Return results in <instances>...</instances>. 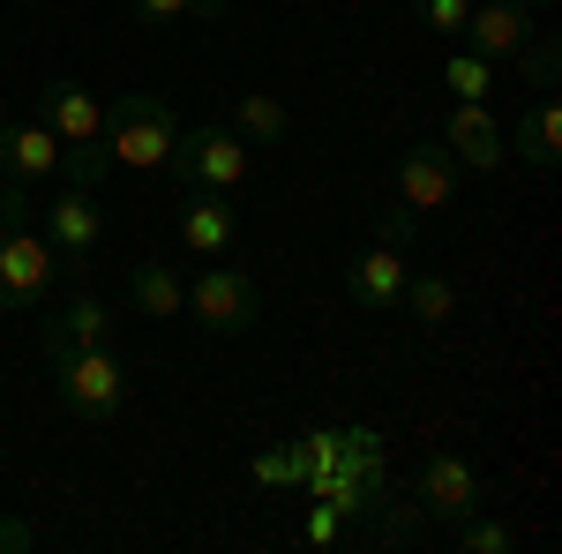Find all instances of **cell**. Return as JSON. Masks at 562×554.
<instances>
[{
	"instance_id": "obj_23",
	"label": "cell",
	"mask_w": 562,
	"mask_h": 554,
	"mask_svg": "<svg viewBox=\"0 0 562 554\" xmlns=\"http://www.w3.org/2000/svg\"><path fill=\"white\" fill-rule=\"evenodd\" d=\"M307 479V450L293 442V450H262L256 457V487H301Z\"/></svg>"
},
{
	"instance_id": "obj_31",
	"label": "cell",
	"mask_w": 562,
	"mask_h": 554,
	"mask_svg": "<svg viewBox=\"0 0 562 554\" xmlns=\"http://www.w3.org/2000/svg\"><path fill=\"white\" fill-rule=\"evenodd\" d=\"M217 8H225V0H195V15H217Z\"/></svg>"
},
{
	"instance_id": "obj_10",
	"label": "cell",
	"mask_w": 562,
	"mask_h": 554,
	"mask_svg": "<svg viewBox=\"0 0 562 554\" xmlns=\"http://www.w3.org/2000/svg\"><path fill=\"white\" fill-rule=\"evenodd\" d=\"M113 330H121V323H113V307L98 293H68L53 307V323L38 330V352L45 360H53V352H90V344H113Z\"/></svg>"
},
{
	"instance_id": "obj_19",
	"label": "cell",
	"mask_w": 562,
	"mask_h": 554,
	"mask_svg": "<svg viewBox=\"0 0 562 554\" xmlns=\"http://www.w3.org/2000/svg\"><path fill=\"white\" fill-rule=\"evenodd\" d=\"M233 135H240L248 150H256V143H285V135H293V113H285L270 90H248V98L233 105Z\"/></svg>"
},
{
	"instance_id": "obj_13",
	"label": "cell",
	"mask_w": 562,
	"mask_h": 554,
	"mask_svg": "<svg viewBox=\"0 0 562 554\" xmlns=\"http://www.w3.org/2000/svg\"><path fill=\"white\" fill-rule=\"evenodd\" d=\"M458 38L487 53V60H518L525 45H532V15H525L518 0H473V15H465V31Z\"/></svg>"
},
{
	"instance_id": "obj_26",
	"label": "cell",
	"mask_w": 562,
	"mask_h": 554,
	"mask_svg": "<svg viewBox=\"0 0 562 554\" xmlns=\"http://www.w3.org/2000/svg\"><path fill=\"white\" fill-rule=\"evenodd\" d=\"M135 23H150V31H166V23H188L195 15V0H128Z\"/></svg>"
},
{
	"instance_id": "obj_2",
	"label": "cell",
	"mask_w": 562,
	"mask_h": 554,
	"mask_svg": "<svg viewBox=\"0 0 562 554\" xmlns=\"http://www.w3.org/2000/svg\"><path fill=\"white\" fill-rule=\"evenodd\" d=\"M45 368H53L60 405H68L83 427L121 420V405H128V368L113 360V344H90V352H53Z\"/></svg>"
},
{
	"instance_id": "obj_14",
	"label": "cell",
	"mask_w": 562,
	"mask_h": 554,
	"mask_svg": "<svg viewBox=\"0 0 562 554\" xmlns=\"http://www.w3.org/2000/svg\"><path fill=\"white\" fill-rule=\"evenodd\" d=\"M233 233H240L233 203L211 195V188H188V203H180V248H188V256H203V262H217L225 248H233Z\"/></svg>"
},
{
	"instance_id": "obj_32",
	"label": "cell",
	"mask_w": 562,
	"mask_h": 554,
	"mask_svg": "<svg viewBox=\"0 0 562 554\" xmlns=\"http://www.w3.org/2000/svg\"><path fill=\"white\" fill-rule=\"evenodd\" d=\"M0 128H8V98H0Z\"/></svg>"
},
{
	"instance_id": "obj_18",
	"label": "cell",
	"mask_w": 562,
	"mask_h": 554,
	"mask_svg": "<svg viewBox=\"0 0 562 554\" xmlns=\"http://www.w3.org/2000/svg\"><path fill=\"white\" fill-rule=\"evenodd\" d=\"M397 307H405L420 330H442V323L458 315V285H450V278H435V270H405V293H397Z\"/></svg>"
},
{
	"instance_id": "obj_15",
	"label": "cell",
	"mask_w": 562,
	"mask_h": 554,
	"mask_svg": "<svg viewBox=\"0 0 562 554\" xmlns=\"http://www.w3.org/2000/svg\"><path fill=\"white\" fill-rule=\"evenodd\" d=\"M0 172H8V180H23V188L53 180V172H60V135L45 128V121L0 128Z\"/></svg>"
},
{
	"instance_id": "obj_17",
	"label": "cell",
	"mask_w": 562,
	"mask_h": 554,
	"mask_svg": "<svg viewBox=\"0 0 562 554\" xmlns=\"http://www.w3.org/2000/svg\"><path fill=\"white\" fill-rule=\"evenodd\" d=\"M128 299L150 315V323H173L180 307H188V278H180L173 262L150 256V262H135V270H128Z\"/></svg>"
},
{
	"instance_id": "obj_3",
	"label": "cell",
	"mask_w": 562,
	"mask_h": 554,
	"mask_svg": "<svg viewBox=\"0 0 562 554\" xmlns=\"http://www.w3.org/2000/svg\"><path fill=\"white\" fill-rule=\"evenodd\" d=\"M188 315L211 330V338H248L262 323V285L233 262H211L203 278H188Z\"/></svg>"
},
{
	"instance_id": "obj_20",
	"label": "cell",
	"mask_w": 562,
	"mask_h": 554,
	"mask_svg": "<svg viewBox=\"0 0 562 554\" xmlns=\"http://www.w3.org/2000/svg\"><path fill=\"white\" fill-rule=\"evenodd\" d=\"M442 83H450V98H487V90H495V60L473 53V45H458V53L442 60Z\"/></svg>"
},
{
	"instance_id": "obj_21",
	"label": "cell",
	"mask_w": 562,
	"mask_h": 554,
	"mask_svg": "<svg viewBox=\"0 0 562 554\" xmlns=\"http://www.w3.org/2000/svg\"><path fill=\"white\" fill-rule=\"evenodd\" d=\"M60 172H68V188H98L113 172V150L105 143H60Z\"/></svg>"
},
{
	"instance_id": "obj_5",
	"label": "cell",
	"mask_w": 562,
	"mask_h": 554,
	"mask_svg": "<svg viewBox=\"0 0 562 554\" xmlns=\"http://www.w3.org/2000/svg\"><path fill=\"white\" fill-rule=\"evenodd\" d=\"M166 166L188 180V188H211V195H233L240 180H248V143L233 128H180V143H173V158Z\"/></svg>"
},
{
	"instance_id": "obj_24",
	"label": "cell",
	"mask_w": 562,
	"mask_h": 554,
	"mask_svg": "<svg viewBox=\"0 0 562 554\" xmlns=\"http://www.w3.org/2000/svg\"><path fill=\"white\" fill-rule=\"evenodd\" d=\"M338 532H346V510L315 495V502H307V517H301V540H307V547H338Z\"/></svg>"
},
{
	"instance_id": "obj_22",
	"label": "cell",
	"mask_w": 562,
	"mask_h": 554,
	"mask_svg": "<svg viewBox=\"0 0 562 554\" xmlns=\"http://www.w3.org/2000/svg\"><path fill=\"white\" fill-rule=\"evenodd\" d=\"M450 532H458V547L465 554H510L518 547V532H510V524H495V517H465V524H450Z\"/></svg>"
},
{
	"instance_id": "obj_11",
	"label": "cell",
	"mask_w": 562,
	"mask_h": 554,
	"mask_svg": "<svg viewBox=\"0 0 562 554\" xmlns=\"http://www.w3.org/2000/svg\"><path fill=\"white\" fill-rule=\"evenodd\" d=\"M405 248H368V256H352L346 262V299L360 307V315H397V293H405Z\"/></svg>"
},
{
	"instance_id": "obj_12",
	"label": "cell",
	"mask_w": 562,
	"mask_h": 554,
	"mask_svg": "<svg viewBox=\"0 0 562 554\" xmlns=\"http://www.w3.org/2000/svg\"><path fill=\"white\" fill-rule=\"evenodd\" d=\"M38 121L60 135V143H105V105H98L83 83H68V76L38 83Z\"/></svg>"
},
{
	"instance_id": "obj_1",
	"label": "cell",
	"mask_w": 562,
	"mask_h": 554,
	"mask_svg": "<svg viewBox=\"0 0 562 554\" xmlns=\"http://www.w3.org/2000/svg\"><path fill=\"white\" fill-rule=\"evenodd\" d=\"M180 143V121L166 98H150V90H128V98H113L105 105V150H113V166L128 172H158L173 158Z\"/></svg>"
},
{
	"instance_id": "obj_30",
	"label": "cell",
	"mask_w": 562,
	"mask_h": 554,
	"mask_svg": "<svg viewBox=\"0 0 562 554\" xmlns=\"http://www.w3.org/2000/svg\"><path fill=\"white\" fill-rule=\"evenodd\" d=\"M518 8H525V15H548V8H555V0H518Z\"/></svg>"
},
{
	"instance_id": "obj_16",
	"label": "cell",
	"mask_w": 562,
	"mask_h": 554,
	"mask_svg": "<svg viewBox=\"0 0 562 554\" xmlns=\"http://www.w3.org/2000/svg\"><path fill=\"white\" fill-rule=\"evenodd\" d=\"M510 150H518L532 172H548L562 158V113H555V90H532V105L518 113V128L503 135Z\"/></svg>"
},
{
	"instance_id": "obj_8",
	"label": "cell",
	"mask_w": 562,
	"mask_h": 554,
	"mask_svg": "<svg viewBox=\"0 0 562 554\" xmlns=\"http://www.w3.org/2000/svg\"><path fill=\"white\" fill-rule=\"evenodd\" d=\"M390 188H397V203H405L413 217H428V211H442V203L458 195V158H450L442 143H405Z\"/></svg>"
},
{
	"instance_id": "obj_29",
	"label": "cell",
	"mask_w": 562,
	"mask_h": 554,
	"mask_svg": "<svg viewBox=\"0 0 562 554\" xmlns=\"http://www.w3.org/2000/svg\"><path fill=\"white\" fill-rule=\"evenodd\" d=\"M413 240H420V217L405 211V203H390L383 211V248H413Z\"/></svg>"
},
{
	"instance_id": "obj_9",
	"label": "cell",
	"mask_w": 562,
	"mask_h": 554,
	"mask_svg": "<svg viewBox=\"0 0 562 554\" xmlns=\"http://www.w3.org/2000/svg\"><path fill=\"white\" fill-rule=\"evenodd\" d=\"M413 502H420V517H435V524H465V517L480 510V472L465 465L458 450H435L428 465H420Z\"/></svg>"
},
{
	"instance_id": "obj_4",
	"label": "cell",
	"mask_w": 562,
	"mask_h": 554,
	"mask_svg": "<svg viewBox=\"0 0 562 554\" xmlns=\"http://www.w3.org/2000/svg\"><path fill=\"white\" fill-rule=\"evenodd\" d=\"M53 278H60V262L38 225H0V315H38Z\"/></svg>"
},
{
	"instance_id": "obj_6",
	"label": "cell",
	"mask_w": 562,
	"mask_h": 554,
	"mask_svg": "<svg viewBox=\"0 0 562 554\" xmlns=\"http://www.w3.org/2000/svg\"><path fill=\"white\" fill-rule=\"evenodd\" d=\"M45 248H53V262L68 270V278H83L90 262H98V240H105V217H98V195L90 188H68V195H53L45 203Z\"/></svg>"
},
{
	"instance_id": "obj_25",
	"label": "cell",
	"mask_w": 562,
	"mask_h": 554,
	"mask_svg": "<svg viewBox=\"0 0 562 554\" xmlns=\"http://www.w3.org/2000/svg\"><path fill=\"white\" fill-rule=\"evenodd\" d=\"M413 15H420L428 31H442V38H458L465 15H473V0H413Z\"/></svg>"
},
{
	"instance_id": "obj_27",
	"label": "cell",
	"mask_w": 562,
	"mask_h": 554,
	"mask_svg": "<svg viewBox=\"0 0 562 554\" xmlns=\"http://www.w3.org/2000/svg\"><path fill=\"white\" fill-rule=\"evenodd\" d=\"M518 68H525V83L532 90H555V45L540 38V45H525L518 53Z\"/></svg>"
},
{
	"instance_id": "obj_7",
	"label": "cell",
	"mask_w": 562,
	"mask_h": 554,
	"mask_svg": "<svg viewBox=\"0 0 562 554\" xmlns=\"http://www.w3.org/2000/svg\"><path fill=\"white\" fill-rule=\"evenodd\" d=\"M435 143L458 158V172H503L510 166V143H503V121L487 113V98H458Z\"/></svg>"
},
{
	"instance_id": "obj_28",
	"label": "cell",
	"mask_w": 562,
	"mask_h": 554,
	"mask_svg": "<svg viewBox=\"0 0 562 554\" xmlns=\"http://www.w3.org/2000/svg\"><path fill=\"white\" fill-rule=\"evenodd\" d=\"M31 547H38V524L15 517V510H0V554H31Z\"/></svg>"
}]
</instances>
